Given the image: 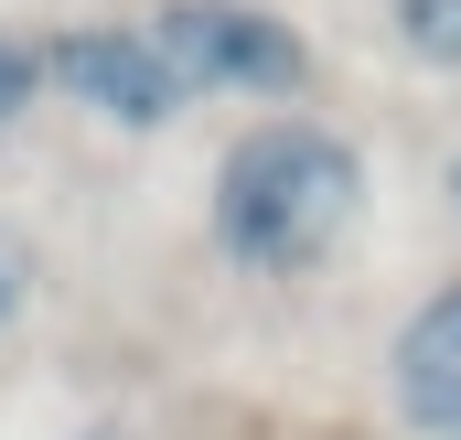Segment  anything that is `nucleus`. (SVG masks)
I'll return each mask as SVG.
<instances>
[{
	"label": "nucleus",
	"instance_id": "obj_6",
	"mask_svg": "<svg viewBox=\"0 0 461 440\" xmlns=\"http://www.w3.org/2000/svg\"><path fill=\"white\" fill-rule=\"evenodd\" d=\"M32 87H43V43H22V32H0V140L22 129V108H32Z\"/></svg>",
	"mask_w": 461,
	"mask_h": 440
},
{
	"label": "nucleus",
	"instance_id": "obj_4",
	"mask_svg": "<svg viewBox=\"0 0 461 440\" xmlns=\"http://www.w3.org/2000/svg\"><path fill=\"white\" fill-rule=\"evenodd\" d=\"M397 408H408V430L419 440H461V280L451 290H429L408 333H397Z\"/></svg>",
	"mask_w": 461,
	"mask_h": 440
},
{
	"label": "nucleus",
	"instance_id": "obj_3",
	"mask_svg": "<svg viewBox=\"0 0 461 440\" xmlns=\"http://www.w3.org/2000/svg\"><path fill=\"white\" fill-rule=\"evenodd\" d=\"M43 87H65L76 108L118 118V129H161L183 108V76L150 43V22H76V32H54L43 43Z\"/></svg>",
	"mask_w": 461,
	"mask_h": 440
},
{
	"label": "nucleus",
	"instance_id": "obj_7",
	"mask_svg": "<svg viewBox=\"0 0 461 440\" xmlns=\"http://www.w3.org/2000/svg\"><path fill=\"white\" fill-rule=\"evenodd\" d=\"M32 290H43V258L22 247V225L0 215V333H11L22 312H32Z\"/></svg>",
	"mask_w": 461,
	"mask_h": 440
},
{
	"label": "nucleus",
	"instance_id": "obj_8",
	"mask_svg": "<svg viewBox=\"0 0 461 440\" xmlns=\"http://www.w3.org/2000/svg\"><path fill=\"white\" fill-rule=\"evenodd\" d=\"M451 205H461V161H451Z\"/></svg>",
	"mask_w": 461,
	"mask_h": 440
},
{
	"label": "nucleus",
	"instance_id": "obj_5",
	"mask_svg": "<svg viewBox=\"0 0 461 440\" xmlns=\"http://www.w3.org/2000/svg\"><path fill=\"white\" fill-rule=\"evenodd\" d=\"M397 32L419 65H461V0H397Z\"/></svg>",
	"mask_w": 461,
	"mask_h": 440
},
{
	"label": "nucleus",
	"instance_id": "obj_2",
	"mask_svg": "<svg viewBox=\"0 0 461 440\" xmlns=\"http://www.w3.org/2000/svg\"><path fill=\"white\" fill-rule=\"evenodd\" d=\"M150 43L172 54L183 97L194 87L204 97H290V87H312V43L290 22L247 11V0H172V11H150Z\"/></svg>",
	"mask_w": 461,
	"mask_h": 440
},
{
	"label": "nucleus",
	"instance_id": "obj_1",
	"mask_svg": "<svg viewBox=\"0 0 461 440\" xmlns=\"http://www.w3.org/2000/svg\"><path fill=\"white\" fill-rule=\"evenodd\" d=\"M365 215V161H354L344 129L322 118H268L247 129L226 161H215V247H226L247 280H312Z\"/></svg>",
	"mask_w": 461,
	"mask_h": 440
}]
</instances>
